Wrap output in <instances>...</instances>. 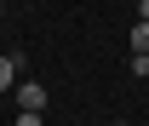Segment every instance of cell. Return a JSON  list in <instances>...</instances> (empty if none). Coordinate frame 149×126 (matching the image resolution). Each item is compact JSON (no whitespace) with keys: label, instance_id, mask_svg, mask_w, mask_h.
Segmentation results:
<instances>
[{"label":"cell","instance_id":"obj_1","mask_svg":"<svg viewBox=\"0 0 149 126\" xmlns=\"http://www.w3.org/2000/svg\"><path fill=\"white\" fill-rule=\"evenodd\" d=\"M12 97H17V109H29V115H40V109H46V86H35V80H17V86H12Z\"/></svg>","mask_w":149,"mask_h":126},{"label":"cell","instance_id":"obj_2","mask_svg":"<svg viewBox=\"0 0 149 126\" xmlns=\"http://www.w3.org/2000/svg\"><path fill=\"white\" fill-rule=\"evenodd\" d=\"M17 86V57H0V92Z\"/></svg>","mask_w":149,"mask_h":126},{"label":"cell","instance_id":"obj_3","mask_svg":"<svg viewBox=\"0 0 149 126\" xmlns=\"http://www.w3.org/2000/svg\"><path fill=\"white\" fill-rule=\"evenodd\" d=\"M132 52H149V23H143V17L132 23Z\"/></svg>","mask_w":149,"mask_h":126},{"label":"cell","instance_id":"obj_4","mask_svg":"<svg viewBox=\"0 0 149 126\" xmlns=\"http://www.w3.org/2000/svg\"><path fill=\"white\" fill-rule=\"evenodd\" d=\"M17 126H40V115H29V109H17Z\"/></svg>","mask_w":149,"mask_h":126},{"label":"cell","instance_id":"obj_5","mask_svg":"<svg viewBox=\"0 0 149 126\" xmlns=\"http://www.w3.org/2000/svg\"><path fill=\"white\" fill-rule=\"evenodd\" d=\"M138 17H143V23H149V0H143V12H138Z\"/></svg>","mask_w":149,"mask_h":126},{"label":"cell","instance_id":"obj_6","mask_svg":"<svg viewBox=\"0 0 149 126\" xmlns=\"http://www.w3.org/2000/svg\"><path fill=\"white\" fill-rule=\"evenodd\" d=\"M115 126H126V120H115Z\"/></svg>","mask_w":149,"mask_h":126}]
</instances>
